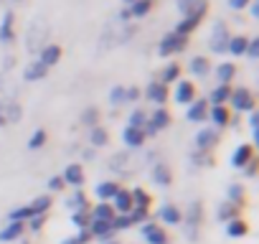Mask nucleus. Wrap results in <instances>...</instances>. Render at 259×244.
<instances>
[{"instance_id":"obj_6","label":"nucleus","mask_w":259,"mask_h":244,"mask_svg":"<svg viewBox=\"0 0 259 244\" xmlns=\"http://www.w3.org/2000/svg\"><path fill=\"white\" fill-rule=\"evenodd\" d=\"M229 102H231V107H234V109H239V112H254V107H256V99H254L251 89H246V87L231 89Z\"/></svg>"},{"instance_id":"obj_40","label":"nucleus","mask_w":259,"mask_h":244,"mask_svg":"<svg viewBox=\"0 0 259 244\" xmlns=\"http://www.w3.org/2000/svg\"><path fill=\"white\" fill-rule=\"evenodd\" d=\"M81 125H87V128H97L99 125V109L97 107H87L81 112Z\"/></svg>"},{"instance_id":"obj_7","label":"nucleus","mask_w":259,"mask_h":244,"mask_svg":"<svg viewBox=\"0 0 259 244\" xmlns=\"http://www.w3.org/2000/svg\"><path fill=\"white\" fill-rule=\"evenodd\" d=\"M229 28H226V23H216L213 26V31H211V38H208V49L213 51V54H224L226 51V46H229Z\"/></svg>"},{"instance_id":"obj_17","label":"nucleus","mask_w":259,"mask_h":244,"mask_svg":"<svg viewBox=\"0 0 259 244\" xmlns=\"http://www.w3.org/2000/svg\"><path fill=\"white\" fill-rule=\"evenodd\" d=\"M208 114V102L206 99H193L186 109V119L188 122H203Z\"/></svg>"},{"instance_id":"obj_44","label":"nucleus","mask_w":259,"mask_h":244,"mask_svg":"<svg viewBox=\"0 0 259 244\" xmlns=\"http://www.w3.org/2000/svg\"><path fill=\"white\" fill-rule=\"evenodd\" d=\"M226 201H231V204H236V206L244 204V188H241V183L229 186V196H226Z\"/></svg>"},{"instance_id":"obj_9","label":"nucleus","mask_w":259,"mask_h":244,"mask_svg":"<svg viewBox=\"0 0 259 244\" xmlns=\"http://www.w3.org/2000/svg\"><path fill=\"white\" fill-rule=\"evenodd\" d=\"M216 145H219V130H213V128H203V130H198V135H196V150L208 153V150L216 148Z\"/></svg>"},{"instance_id":"obj_22","label":"nucleus","mask_w":259,"mask_h":244,"mask_svg":"<svg viewBox=\"0 0 259 244\" xmlns=\"http://www.w3.org/2000/svg\"><path fill=\"white\" fill-rule=\"evenodd\" d=\"M0 114H3V119H6V125H13V122H21V117H23V107L18 104V102H6L3 107H0Z\"/></svg>"},{"instance_id":"obj_49","label":"nucleus","mask_w":259,"mask_h":244,"mask_svg":"<svg viewBox=\"0 0 259 244\" xmlns=\"http://www.w3.org/2000/svg\"><path fill=\"white\" fill-rule=\"evenodd\" d=\"M244 56H249L251 61H256V59H259V38H249V44H246V51H244Z\"/></svg>"},{"instance_id":"obj_4","label":"nucleus","mask_w":259,"mask_h":244,"mask_svg":"<svg viewBox=\"0 0 259 244\" xmlns=\"http://www.w3.org/2000/svg\"><path fill=\"white\" fill-rule=\"evenodd\" d=\"M168 125H170V112L165 107H158L153 114H148V122H145L143 133H145V138H153V135L163 133Z\"/></svg>"},{"instance_id":"obj_1","label":"nucleus","mask_w":259,"mask_h":244,"mask_svg":"<svg viewBox=\"0 0 259 244\" xmlns=\"http://www.w3.org/2000/svg\"><path fill=\"white\" fill-rule=\"evenodd\" d=\"M46 44H49V23L44 18H36L26 31V49L28 54H38Z\"/></svg>"},{"instance_id":"obj_35","label":"nucleus","mask_w":259,"mask_h":244,"mask_svg":"<svg viewBox=\"0 0 259 244\" xmlns=\"http://www.w3.org/2000/svg\"><path fill=\"white\" fill-rule=\"evenodd\" d=\"M150 8H153V0H135L127 11H130V18H145Z\"/></svg>"},{"instance_id":"obj_41","label":"nucleus","mask_w":259,"mask_h":244,"mask_svg":"<svg viewBox=\"0 0 259 244\" xmlns=\"http://www.w3.org/2000/svg\"><path fill=\"white\" fill-rule=\"evenodd\" d=\"M44 145H46V130L38 128V130H33V135L28 138V150H38V148H44Z\"/></svg>"},{"instance_id":"obj_3","label":"nucleus","mask_w":259,"mask_h":244,"mask_svg":"<svg viewBox=\"0 0 259 244\" xmlns=\"http://www.w3.org/2000/svg\"><path fill=\"white\" fill-rule=\"evenodd\" d=\"M206 11H208V3H206V0H201V3H198L188 16H183V21L176 26V33H178V36H188L191 31H196V28H198V23L203 21Z\"/></svg>"},{"instance_id":"obj_18","label":"nucleus","mask_w":259,"mask_h":244,"mask_svg":"<svg viewBox=\"0 0 259 244\" xmlns=\"http://www.w3.org/2000/svg\"><path fill=\"white\" fill-rule=\"evenodd\" d=\"M158 219H160L163 224H168V226H176V224H181L183 211H181L178 206H173V204H163V206L158 209Z\"/></svg>"},{"instance_id":"obj_12","label":"nucleus","mask_w":259,"mask_h":244,"mask_svg":"<svg viewBox=\"0 0 259 244\" xmlns=\"http://www.w3.org/2000/svg\"><path fill=\"white\" fill-rule=\"evenodd\" d=\"M254 160V145H249V143H241V145H236V150L231 153V166L234 168H244L246 163H251Z\"/></svg>"},{"instance_id":"obj_29","label":"nucleus","mask_w":259,"mask_h":244,"mask_svg":"<svg viewBox=\"0 0 259 244\" xmlns=\"http://www.w3.org/2000/svg\"><path fill=\"white\" fill-rule=\"evenodd\" d=\"M23 229H26L23 221H8V226L0 231V241H16V239H21Z\"/></svg>"},{"instance_id":"obj_59","label":"nucleus","mask_w":259,"mask_h":244,"mask_svg":"<svg viewBox=\"0 0 259 244\" xmlns=\"http://www.w3.org/2000/svg\"><path fill=\"white\" fill-rule=\"evenodd\" d=\"M251 16L259 18V6H256V3H251Z\"/></svg>"},{"instance_id":"obj_13","label":"nucleus","mask_w":259,"mask_h":244,"mask_svg":"<svg viewBox=\"0 0 259 244\" xmlns=\"http://www.w3.org/2000/svg\"><path fill=\"white\" fill-rule=\"evenodd\" d=\"M206 119L213 122V130H224L229 122H231V114H229V109H226L224 104H216V107H208Z\"/></svg>"},{"instance_id":"obj_48","label":"nucleus","mask_w":259,"mask_h":244,"mask_svg":"<svg viewBox=\"0 0 259 244\" xmlns=\"http://www.w3.org/2000/svg\"><path fill=\"white\" fill-rule=\"evenodd\" d=\"M87 241H92V234H89L87 229H81L79 234H74V236H69V239H64L61 244H87Z\"/></svg>"},{"instance_id":"obj_43","label":"nucleus","mask_w":259,"mask_h":244,"mask_svg":"<svg viewBox=\"0 0 259 244\" xmlns=\"http://www.w3.org/2000/svg\"><path fill=\"white\" fill-rule=\"evenodd\" d=\"M130 226H135V221H133V216H130V214H117L112 219V229L114 231H122V229H130Z\"/></svg>"},{"instance_id":"obj_45","label":"nucleus","mask_w":259,"mask_h":244,"mask_svg":"<svg viewBox=\"0 0 259 244\" xmlns=\"http://www.w3.org/2000/svg\"><path fill=\"white\" fill-rule=\"evenodd\" d=\"M89 221H92V219H89V211H74V214H71V224H74L79 231H81V229H89Z\"/></svg>"},{"instance_id":"obj_5","label":"nucleus","mask_w":259,"mask_h":244,"mask_svg":"<svg viewBox=\"0 0 259 244\" xmlns=\"http://www.w3.org/2000/svg\"><path fill=\"white\" fill-rule=\"evenodd\" d=\"M186 46H188V36H178L176 31H170V33H165V36L160 38L158 54H160L163 59H168V56H173V54H181Z\"/></svg>"},{"instance_id":"obj_56","label":"nucleus","mask_w":259,"mask_h":244,"mask_svg":"<svg viewBox=\"0 0 259 244\" xmlns=\"http://www.w3.org/2000/svg\"><path fill=\"white\" fill-rule=\"evenodd\" d=\"M251 3V0H229V8L231 11H241V8H246Z\"/></svg>"},{"instance_id":"obj_8","label":"nucleus","mask_w":259,"mask_h":244,"mask_svg":"<svg viewBox=\"0 0 259 244\" xmlns=\"http://www.w3.org/2000/svg\"><path fill=\"white\" fill-rule=\"evenodd\" d=\"M140 234H143V239L148 244H168V234H165V229L158 221H145L140 226Z\"/></svg>"},{"instance_id":"obj_51","label":"nucleus","mask_w":259,"mask_h":244,"mask_svg":"<svg viewBox=\"0 0 259 244\" xmlns=\"http://www.w3.org/2000/svg\"><path fill=\"white\" fill-rule=\"evenodd\" d=\"M198 3H201V0H178V11H181L183 16H188V13H191Z\"/></svg>"},{"instance_id":"obj_23","label":"nucleus","mask_w":259,"mask_h":244,"mask_svg":"<svg viewBox=\"0 0 259 244\" xmlns=\"http://www.w3.org/2000/svg\"><path fill=\"white\" fill-rule=\"evenodd\" d=\"M114 216H117V211L112 209L109 201H99V204L89 211V219H94V221H112Z\"/></svg>"},{"instance_id":"obj_57","label":"nucleus","mask_w":259,"mask_h":244,"mask_svg":"<svg viewBox=\"0 0 259 244\" xmlns=\"http://www.w3.org/2000/svg\"><path fill=\"white\" fill-rule=\"evenodd\" d=\"M28 226H31L33 231H38V229L44 226V216H33V219H28Z\"/></svg>"},{"instance_id":"obj_37","label":"nucleus","mask_w":259,"mask_h":244,"mask_svg":"<svg viewBox=\"0 0 259 244\" xmlns=\"http://www.w3.org/2000/svg\"><path fill=\"white\" fill-rule=\"evenodd\" d=\"M89 143H92V148H104L107 143H109V135H107V130L104 128H92L89 130Z\"/></svg>"},{"instance_id":"obj_30","label":"nucleus","mask_w":259,"mask_h":244,"mask_svg":"<svg viewBox=\"0 0 259 244\" xmlns=\"http://www.w3.org/2000/svg\"><path fill=\"white\" fill-rule=\"evenodd\" d=\"M188 71L193 74V76H208V71H211V64H208V59L206 56H193L191 59V64H188Z\"/></svg>"},{"instance_id":"obj_58","label":"nucleus","mask_w":259,"mask_h":244,"mask_svg":"<svg viewBox=\"0 0 259 244\" xmlns=\"http://www.w3.org/2000/svg\"><path fill=\"white\" fill-rule=\"evenodd\" d=\"M84 160H94V150H92V148L84 150Z\"/></svg>"},{"instance_id":"obj_39","label":"nucleus","mask_w":259,"mask_h":244,"mask_svg":"<svg viewBox=\"0 0 259 244\" xmlns=\"http://www.w3.org/2000/svg\"><path fill=\"white\" fill-rule=\"evenodd\" d=\"M145 122H148V114H145L143 109H133V112H130V119H127V128H138V130H143V128H145Z\"/></svg>"},{"instance_id":"obj_62","label":"nucleus","mask_w":259,"mask_h":244,"mask_svg":"<svg viewBox=\"0 0 259 244\" xmlns=\"http://www.w3.org/2000/svg\"><path fill=\"white\" fill-rule=\"evenodd\" d=\"M107 244H114V241H107Z\"/></svg>"},{"instance_id":"obj_47","label":"nucleus","mask_w":259,"mask_h":244,"mask_svg":"<svg viewBox=\"0 0 259 244\" xmlns=\"http://www.w3.org/2000/svg\"><path fill=\"white\" fill-rule=\"evenodd\" d=\"M66 204H69V209H74V211H87V209H89V206H87V196H84L81 191H79V193H74Z\"/></svg>"},{"instance_id":"obj_15","label":"nucleus","mask_w":259,"mask_h":244,"mask_svg":"<svg viewBox=\"0 0 259 244\" xmlns=\"http://www.w3.org/2000/svg\"><path fill=\"white\" fill-rule=\"evenodd\" d=\"M145 97H148L153 104L163 107V104H165V99H168V87H165L163 82H150V84L145 87Z\"/></svg>"},{"instance_id":"obj_38","label":"nucleus","mask_w":259,"mask_h":244,"mask_svg":"<svg viewBox=\"0 0 259 244\" xmlns=\"http://www.w3.org/2000/svg\"><path fill=\"white\" fill-rule=\"evenodd\" d=\"M181 79V66L178 64H168L165 69H163V74H160V82L168 87V84H173V82H178Z\"/></svg>"},{"instance_id":"obj_50","label":"nucleus","mask_w":259,"mask_h":244,"mask_svg":"<svg viewBox=\"0 0 259 244\" xmlns=\"http://www.w3.org/2000/svg\"><path fill=\"white\" fill-rule=\"evenodd\" d=\"M6 102H11V89H8V79L0 76V107H3Z\"/></svg>"},{"instance_id":"obj_14","label":"nucleus","mask_w":259,"mask_h":244,"mask_svg":"<svg viewBox=\"0 0 259 244\" xmlns=\"http://www.w3.org/2000/svg\"><path fill=\"white\" fill-rule=\"evenodd\" d=\"M59 59H61V46H59V44H46V46L38 51V61H41L46 69L56 66Z\"/></svg>"},{"instance_id":"obj_63","label":"nucleus","mask_w":259,"mask_h":244,"mask_svg":"<svg viewBox=\"0 0 259 244\" xmlns=\"http://www.w3.org/2000/svg\"><path fill=\"white\" fill-rule=\"evenodd\" d=\"M16 3H21V0H16Z\"/></svg>"},{"instance_id":"obj_55","label":"nucleus","mask_w":259,"mask_h":244,"mask_svg":"<svg viewBox=\"0 0 259 244\" xmlns=\"http://www.w3.org/2000/svg\"><path fill=\"white\" fill-rule=\"evenodd\" d=\"M241 171H244V176H246V178H254V176H256V158H254L251 163H246Z\"/></svg>"},{"instance_id":"obj_34","label":"nucleus","mask_w":259,"mask_h":244,"mask_svg":"<svg viewBox=\"0 0 259 244\" xmlns=\"http://www.w3.org/2000/svg\"><path fill=\"white\" fill-rule=\"evenodd\" d=\"M130 196H133V209H150V193L145 191V188H133V191H130Z\"/></svg>"},{"instance_id":"obj_32","label":"nucleus","mask_w":259,"mask_h":244,"mask_svg":"<svg viewBox=\"0 0 259 244\" xmlns=\"http://www.w3.org/2000/svg\"><path fill=\"white\" fill-rule=\"evenodd\" d=\"M229 97H231V87H229V84H219V87L208 94V104H211V107H216V104H226Z\"/></svg>"},{"instance_id":"obj_36","label":"nucleus","mask_w":259,"mask_h":244,"mask_svg":"<svg viewBox=\"0 0 259 244\" xmlns=\"http://www.w3.org/2000/svg\"><path fill=\"white\" fill-rule=\"evenodd\" d=\"M246 44H249V38H246V36H231V38H229V46H226V51H229L231 56H244V51H246Z\"/></svg>"},{"instance_id":"obj_11","label":"nucleus","mask_w":259,"mask_h":244,"mask_svg":"<svg viewBox=\"0 0 259 244\" xmlns=\"http://www.w3.org/2000/svg\"><path fill=\"white\" fill-rule=\"evenodd\" d=\"M193 99H196V87H193V82H188V79H178V82H176V102L188 107Z\"/></svg>"},{"instance_id":"obj_20","label":"nucleus","mask_w":259,"mask_h":244,"mask_svg":"<svg viewBox=\"0 0 259 244\" xmlns=\"http://www.w3.org/2000/svg\"><path fill=\"white\" fill-rule=\"evenodd\" d=\"M153 181L158 183V186H163V188H168L170 183H173V171H170V166L168 163H153Z\"/></svg>"},{"instance_id":"obj_26","label":"nucleus","mask_w":259,"mask_h":244,"mask_svg":"<svg viewBox=\"0 0 259 244\" xmlns=\"http://www.w3.org/2000/svg\"><path fill=\"white\" fill-rule=\"evenodd\" d=\"M46 74H49V69H46L38 59H33V61L23 69V79H26V82H38V79H44Z\"/></svg>"},{"instance_id":"obj_52","label":"nucleus","mask_w":259,"mask_h":244,"mask_svg":"<svg viewBox=\"0 0 259 244\" xmlns=\"http://www.w3.org/2000/svg\"><path fill=\"white\" fill-rule=\"evenodd\" d=\"M249 128H251L254 140H259V114L256 112H249Z\"/></svg>"},{"instance_id":"obj_60","label":"nucleus","mask_w":259,"mask_h":244,"mask_svg":"<svg viewBox=\"0 0 259 244\" xmlns=\"http://www.w3.org/2000/svg\"><path fill=\"white\" fill-rule=\"evenodd\" d=\"M0 128H6V119H3V114H0Z\"/></svg>"},{"instance_id":"obj_24","label":"nucleus","mask_w":259,"mask_h":244,"mask_svg":"<svg viewBox=\"0 0 259 244\" xmlns=\"http://www.w3.org/2000/svg\"><path fill=\"white\" fill-rule=\"evenodd\" d=\"M13 21H16L13 11H6L3 21H0V44H11V41L16 38V33H13Z\"/></svg>"},{"instance_id":"obj_53","label":"nucleus","mask_w":259,"mask_h":244,"mask_svg":"<svg viewBox=\"0 0 259 244\" xmlns=\"http://www.w3.org/2000/svg\"><path fill=\"white\" fill-rule=\"evenodd\" d=\"M138 99H140L138 87H124V102H138Z\"/></svg>"},{"instance_id":"obj_31","label":"nucleus","mask_w":259,"mask_h":244,"mask_svg":"<svg viewBox=\"0 0 259 244\" xmlns=\"http://www.w3.org/2000/svg\"><path fill=\"white\" fill-rule=\"evenodd\" d=\"M239 216V206L236 204H231V201H221L219 204V209H216V219L219 221H231V219H236Z\"/></svg>"},{"instance_id":"obj_61","label":"nucleus","mask_w":259,"mask_h":244,"mask_svg":"<svg viewBox=\"0 0 259 244\" xmlns=\"http://www.w3.org/2000/svg\"><path fill=\"white\" fill-rule=\"evenodd\" d=\"M122 3H124V6H133V3H135V0H122Z\"/></svg>"},{"instance_id":"obj_10","label":"nucleus","mask_w":259,"mask_h":244,"mask_svg":"<svg viewBox=\"0 0 259 244\" xmlns=\"http://www.w3.org/2000/svg\"><path fill=\"white\" fill-rule=\"evenodd\" d=\"M89 234H92V239H99V241H112V236H114V229H112V221H89V229H87Z\"/></svg>"},{"instance_id":"obj_27","label":"nucleus","mask_w":259,"mask_h":244,"mask_svg":"<svg viewBox=\"0 0 259 244\" xmlns=\"http://www.w3.org/2000/svg\"><path fill=\"white\" fill-rule=\"evenodd\" d=\"M117 191H119V183H117V181H102V183H97V188H94V193H97L99 201H112Z\"/></svg>"},{"instance_id":"obj_19","label":"nucleus","mask_w":259,"mask_h":244,"mask_svg":"<svg viewBox=\"0 0 259 244\" xmlns=\"http://www.w3.org/2000/svg\"><path fill=\"white\" fill-rule=\"evenodd\" d=\"M61 178H64L66 186H76V188H79V186L84 183V168H81L79 163H69V166L64 168Z\"/></svg>"},{"instance_id":"obj_46","label":"nucleus","mask_w":259,"mask_h":244,"mask_svg":"<svg viewBox=\"0 0 259 244\" xmlns=\"http://www.w3.org/2000/svg\"><path fill=\"white\" fill-rule=\"evenodd\" d=\"M109 104H112V107L124 104V87H122V84H114V87L109 89Z\"/></svg>"},{"instance_id":"obj_28","label":"nucleus","mask_w":259,"mask_h":244,"mask_svg":"<svg viewBox=\"0 0 259 244\" xmlns=\"http://www.w3.org/2000/svg\"><path fill=\"white\" fill-rule=\"evenodd\" d=\"M224 231H226V236H229V239H241V236L249 231V226H246V221H244V219H239V216H236V219L226 221V229H224Z\"/></svg>"},{"instance_id":"obj_42","label":"nucleus","mask_w":259,"mask_h":244,"mask_svg":"<svg viewBox=\"0 0 259 244\" xmlns=\"http://www.w3.org/2000/svg\"><path fill=\"white\" fill-rule=\"evenodd\" d=\"M28 206H31V209L38 214V216H44V214L51 209V198H49V196H36V198H33Z\"/></svg>"},{"instance_id":"obj_2","label":"nucleus","mask_w":259,"mask_h":244,"mask_svg":"<svg viewBox=\"0 0 259 244\" xmlns=\"http://www.w3.org/2000/svg\"><path fill=\"white\" fill-rule=\"evenodd\" d=\"M201 219H203V206H201V201H191L188 209H186V214H183V219H181V224H183V229H186V234H188L191 241L198 236Z\"/></svg>"},{"instance_id":"obj_54","label":"nucleus","mask_w":259,"mask_h":244,"mask_svg":"<svg viewBox=\"0 0 259 244\" xmlns=\"http://www.w3.org/2000/svg\"><path fill=\"white\" fill-rule=\"evenodd\" d=\"M64 186H66V183H64L61 176H51V178H49V191H61Z\"/></svg>"},{"instance_id":"obj_21","label":"nucleus","mask_w":259,"mask_h":244,"mask_svg":"<svg viewBox=\"0 0 259 244\" xmlns=\"http://www.w3.org/2000/svg\"><path fill=\"white\" fill-rule=\"evenodd\" d=\"M109 204H112V209L117 214H130L133 211V196H130V191H124V188H119Z\"/></svg>"},{"instance_id":"obj_16","label":"nucleus","mask_w":259,"mask_h":244,"mask_svg":"<svg viewBox=\"0 0 259 244\" xmlns=\"http://www.w3.org/2000/svg\"><path fill=\"white\" fill-rule=\"evenodd\" d=\"M122 143L130 148V150H140L145 145V133L138 130V128H124L122 130Z\"/></svg>"},{"instance_id":"obj_25","label":"nucleus","mask_w":259,"mask_h":244,"mask_svg":"<svg viewBox=\"0 0 259 244\" xmlns=\"http://www.w3.org/2000/svg\"><path fill=\"white\" fill-rule=\"evenodd\" d=\"M112 171H119V173H133L135 166H133V155L130 153H117L112 160H109Z\"/></svg>"},{"instance_id":"obj_33","label":"nucleus","mask_w":259,"mask_h":244,"mask_svg":"<svg viewBox=\"0 0 259 244\" xmlns=\"http://www.w3.org/2000/svg\"><path fill=\"white\" fill-rule=\"evenodd\" d=\"M234 76H236V66H234L231 61H221V64L216 66V79H219V84H229Z\"/></svg>"}]
</instances>
